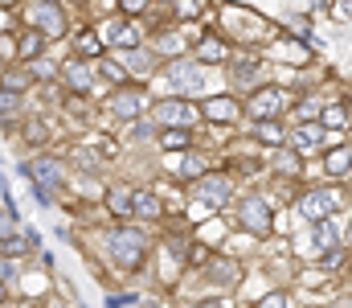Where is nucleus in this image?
<instances>
[{
	"mask_svg": "<svg viewBox=\"0 0 352 308\" xmlns=\"http://www.w3.org/2000/svg\"><path fill=\"white\" fill-rule=\"evenodd\" d=\"M29 74H33V83H41V79H58V66L45 62V58H37V62L29 66Z\"/></svg>",
	"mask_w": 352,
	"mask_h": 308,
	"instance_id": "obj_30",
	"label": "nucleus"
},
{
	"mask_svg": "<svg viewBox=\"0 0 352 308\" xmlns=\"http://www.w3.org/2000/svg\"><path fill=\"white\" fill-rule=\"evenodd\" d=\"M336 263H344V251H328L324 255V267H336Z\"/></svg>",
	"mask_w": 352,
	"mask_h": 308,
	"instance_id": "obj_37",
	"label": "nucleus"
},
{
	"mask_svg": "<svg viewBox=\"0 0 352 308\" xmlns=\"http://www.w3.org/2000/svg\"><path fill=\"white\" fill-rule=\"evenodd\" d=\"M25 173H29V181H33L41 202H54V194L66 185V161H58V156H33L25 165Z\"/></svg>",
	"mask_w": 352,
	"mask_h": 308,
	"instance_id": "obj_3",
	"label": "nucleus"
},
{
	"mask_svg": "<svg viewBox=\"0 0 352 308\" xmlns=\"http://www.w3.org/2000/svg\"><path fill=\"white\" fill-rule=\"evenodd\" d=\"M192 202L205 214L221 209L226 202H234V177L230 173H205L201 181H192Z\"/></svg>",
	"mask_w": 352,
	"mask_h": 308,
	"instance_id": "obj_8",
	"label": "nucleus"
},
{
	"mask_svg": "<svg viewBox=\"0 0 352 308\" xmlns=\"http://www.w3.org/2000/svg\"><path fill=\"white\" fill-rule=\"evenodd\" d=\"M58 79H62V83H66V91H74V95H90V91H94V83H98L94 66H90V62H78V58L62 62V66H58Z\"/></svg>",
	"mask_w": 352,
	"mask_h": 308,
	"instance_id": "obj_13",
	"label": "nucleus"
},
{
	"mask_svg": "<svg viewBox=\"0 0 352 308\" xmlns=\"http://www.w3.org/2000/svg\"><path fill=\"white\" fill-rule=\"evenodd\" d=\"M144 119H148L156 132H192V123L201 119V111H197L188 99H176V95H168V99L152 103Z\"/></svg>",
	"mask_w": 352,
	"mask_h": 308,
	"instance_id": "obj_2",
	"label": "nucleus"
},
{
	"mask_svg": "<svg viewBox=\"0 0 352 308\" xmlns=\"http://www.w3.org/2000/svg\"><path fill=\"white\" fill-rule=\"evenodd\" d=\"M107 50H102V41L94 37V29H78L74 33V58L78 62H90V58H102Z\"/></svg>",
	"mask_w": 352,
	"mask_h": 308,
	"instance_id": "obj_22",
	"label": "nucleus"
},
{
	"mask_svg": "<svg viewBox=\"0 0 352 308\" xmlns=\"http://www.w3.org/2000/svg\"><path fill=\"white\" fill-rule=\"evenodd\" d=\"M192 62H197V66H221V62H230V45H226L217 33H205V37L197 41V50H192Z\"/></svg>",
	"mask_w": 352,
	"mask_h": 308,
	"instance_id": "obj_17",
	"label": "nucleus"
},
{
	"mask_svg": "<svg viewBox=\"0 0 352 308\" xmlns=\"http://www.w3.org/2000/svg\"><path fill=\"white\" fill-rule=\"evenodd\" d=\"M278 300H283V296H266V300H263V305H258V308H283V305H278Z\"/></svg>",
	"mask_w": 352,
	"mask_h": 308,
	"instance_id": "obj_38",
	"label": "nucleus"
},
{
	"mask_svg": "<svg viewBox=\"0 0 352 308\" xmlns=\"http://www.w3.org/2000/svg\"><path fill=\"white\" fill-rule=\"evenodd\" d=\"M111 238H107V251H111V259H115V267H123V271H140L144 267V259H148V234L140 230V226H115V230H107Z\"/></svg>",
	"mask_w": 352,
	"mask_h": 308,
	"instance_id": "obj_1",
	"label": "nucleus"
},
{
	"mask_svg": "<svg viewBox=\"0 0 352 308\" xmlns=\"http://www.w3.org/2000/svg\"><path fill=\"white\" fill-rule=\"evenodd\" d=\"M25 308H41V305H25Z\"/></svg>",
	"mask_w": 352,
	"mask_h": 308,
	"instance_id": "obj_41",
	"label": "nucleus"
},
{
	"mask_svg": "<svg viewBox=\"0 0 352 308\" xmlns=\"http://www.w3.org/2000/svg\"><path fill=\"white\" fill-rule=\"evenodd\" d=\"M164 152H188L192 148V132H156Z\"/></svg>",
	"mask_w": 352,
	"mask_h": 308,
	"instance_id": "obj_28",
	"label": "nucleus"
},
{
	"mask_svg": "<svg viewBox=\"0 0 352 308\" xmlns=\"http://www.w3.org/2000/svg\"><path fill=\"white\" fill-rule=\"evenodd\" d=\"M238 226L254 238H266L270 226H274V202L263 198V194H246L238 198Z\"/></svg>",
	"mask_w": 352,
	"mask_h": 308,
	"instance_id": "obj_6",
	"label": "nucleus"
},
{
	"mask_svg": "<svg viewBox=\"0 0 352 308\" xmlns=\"http://www.w3.org/2000/svg\"><path fill=\"white\" fill-rule=\"evenodd\" d=\"M295 165H299V156L291 148H278V173H295Z\"/></svg>",
	"mask_w": 352,
	"mask_h": 308,
	"instance_id": "obj_34",
	"label": "nucleus"
},
{
	"mask_svg": "<svg viewBox=\"0 0 352 308\" xmlns=\"http://www.w3.org/2000/svg\"><path fill=\"white\" fill-rule=\"evenodd\" d=\"M25 17H29V29H37V33L45 37V45L58 41V37H66V8H62V4L41 0V4H29Z\"/></svg>",
	"mask_w": 352,
	"mask_h": 308,
	"instance_id": "obj_10",
	"label": "nucleus"
},
{
	"mask_svg": "<svg viewBox=\"0 0 352 308\" xmlns=\"http://www.w3.org/2000/svg\"><path fill=\"white\" fill-rule=\"evenodd\" d=\"M131 136H135V140H156V127H152L148 119H135V127H131Z\"/></svg>",
	"mask_w": 352,
	"mask_h": 308,
	"instance_id": "obj_35",
	"label": "nucleus"
},
{
	"mask_svg": "<svg viewBox=\"0 0 352 308\" xmlns=\"http://www.w3.org/2000/svg\"><path fill=\"white\" fill-rule=\"evenodd\" d=\"M131 218H140V222H160V218H164V202H160V194H152V189H135V194H131Z\"/></svg>",
	"mask_w": 352,
	"mask_h": 308,
	"instance_id": "obj_18",
	"label": "nucleus"
},
{
	"mask_svg": "<svg viewBox=\"0 0 352 308\" xmlns=\"http://www.w3.org/2000/svg\"><path fill=\"white\" fill-rule=\"evenodd\" d=\"M45 308H70L66 300H45Z\"/></svg>",
	"mask_w": 352,
	"mask_h": 308,
	"instance_id": "obj_39",
	"label": "nucleus"
},
{
	"mask_svg": "<svg viewBox=\"0 0 352 308\" xmlns=\"http://www.w3.org/2000/svg\"><path fill=\"white\" fill-rule=\"evenodd\" d=\"M12 280H16V263H0V284L8 288Z\"/></svg>",
	"mask_w": 352,
	"mask_h": 308,
	"instance_id": "obj_36",
	"label": "nucleus"
},
{
	"mask_svg": "<svg viewBox=\"0 0 352 308\" xmlns=\"http://www.w3.org/2000/svg\"><path fill=\"white\" fill-rule=\"evenodd\" d=\"M94 37L102 41V50H119V54H127V50H140L144 45V33H140V25L135 21H127V17H107L98 29H94Z\"/></svg>",
	"mask_w": 352,
	"mask_h": 308,
	"instance_id": "obj_5",
	"label": "nucleus"
},
{
	"mask_svg": "<svg viewBox=\"0 0 352 308\" xmlns=\"http://www.w3.org/2000/svg\"><path fill=\"white\" fill-rule=\"evenodd\" d=\"M205 123H238L242 119V103L234 95H209V99L197 107Z\"/></svg>",
	"mask_w": 352,
	"mask_h": 308,
	"instance_id": "obj_14",
	"label": "nucleus"
},
{
	"mask_svg": "<svg viewBox=\"0 0 352 308\" xmlns=\"http://www.w3.org/2000/svg\"><path fill=\"white\" fill-rule=\"evenodd\" d=\"M316 123L332 136V127H340V136H344V123H349V107L344 103H324L320 107V115H316Z\"/></svg>",
	"mask_w": 352,
	"mask_h": 308,
	"instance_id": "obj_21",
	"label": "nucleus"
},
{
	"mask_svg": "<svg viewBox=\"0 0 352 308\" xmlns=\"http://www.w3.org/2000/svg\"><path fill=\"white\" fill-rule=\"evenodd\" d=\"M29 87H33V74H29V70H4V74H0V91H8V95H16V99H21Z\"/></svg>",
	"mask_w": 352,
	"mask_h": 308,
	"instance_id": "obj_27",
	"label": "nucleus"
},
{
	"mask_svg": "<svg viewBox=\"0 0 352 308\" xmlns=\"http://www.w3.org/2000/svg\"><path fill=\"white\" fill-rule=\"evenodd\" d=\"M123 62H127V70H131L135 79H148V74H156V70H160V58H156L148 45H140V50H127V54H123Z\"/></svg>",
	"mask_w": 352,
	"mask_h": 308,
	"instance_id": "obj_19",
	"label": "nucleus"
},
{
	"mask_svg": "<svg viewBox=\"0 0 352 308\" xmlns=\"http://www.w3.org/2000/svg\"><path fill=\"white\" fill-rule=\"evenodd\" d=\"M205 177V156L197 152V148H188V156H184V165L176 169V181H184V185H192V181H201Z\"/></svg>",
	"mask_w": 352,
	"mask_h": 308,
	"instance_id": "obj_26",
	"label": "nucleus"
},
{
	"mask_svg": "<svg viewBox=\"0 0 352 308\" xmlns=\"http://www.w3.org/2000/svg\"><path fill=\"white\" fill-rule=\"evenodd\" d=\"M230 83L242 91V95H250V91H258L263 87V66H258V58H234V70H230Z\"/></svg>",
	"mask_w": 352,
	"mask_h": 308,
	"instance_id": "obj_16",
	"label": "nucleus"
},
{
	"mask_svg": "<svg viewBox=\"0 0 352 308\" xmlns=\"http://www.w3.org/2000/svg\"><path fill=\"white\" fill-rule=\"evenodd\" d=\"M12 58H21V62H37V58H45V37L37 33V29H21V33H12Z\"/></svg>",
	"mask_w": 352,
	"mask_h": 308,
	"instance_id": "obj_15",
	"label": "nucleus"
},
{
	"mask_svg": "<svg viewBox=\"0 0 352 308\" xmlns=\"http://www.w3.org/2000/svg\"><path fill=\"white\" fill-rule=\"evenodd\" d=\"M148 91H144V83H123V87H115L111 91V99H107V111L115 115V119H123V123H135V119H144L148 115Z\"/></svg>",
	"mask_w": 352,
	"mask_h": 308,
	"instance_id": "obj_4",
	"label": "nucleus"
},
{
	"mask_svg": "<svg viewBox=\"0 0 352 308\" xmlns=\"http://www.w3.org/2000/svg\"><path fill=\"white\" fill-rule=\"evenodd\" d=\"M16 111H21V99L8 95V91H0V119H4V115H16Z\"/></svg>",
	"mask_w": 352,
	"mask_h": 308,
	"instance_id": "obj_33",
	"label": "nucleus"
},
{
	"mask_svg": "<svg viewBox=\"0 0 352 308\" xmlns=\"http://www.w3.org/2000/svg\"><path fill=\"white\" fill-rule=\"evenodd\" d=\"M349 161H352V148H349V140H340V144L324 156V173L336 177V181H344V177H349Z\"/></svg>",
	"mask_w": 352,
	"mask_h": 308,
	"instance_id": "obj_20",
	"label": "nucleus"
},
{
	"mask_svg": "<svg viewBox=\"0 0 352 308\" xmlns=\"http://www.w3.org/2000/svg\"><path fill=\"white\" fill-rule=\"evenodd\" d=\"M74 161H78L87 173H98V169H102V156H98V152H90V148H78V152H74Z\"/></svg>",
	"mask_w": 352,
	"mask_h": 308,
	"instance_id": "obj_31",
	"label": "nucleus"
},
{
	"mask_svg": "<svg viewBox=\"0 0 352 308\" xmlns=\"http://www.w3.org/2000/svg\"><path fill=\"white\" fill-rule=\"evenodd\" d=\"M283 111H287V95L274 87V83H263L258 91H250L246 103H242V115L250 119V123H270V119H283Z\"/></svg>",
	"mask_w": 352,
	"mask_h": 308,
	"instance_id": "obj_7",
	"label": "nucleus"
},
{
	"mask_svg": "<svg viewBox=\"0 0 352 308\" xmlns=\"http://www.w3.org/2000/svg\"><path fill=\"white\" fill-rule=\"evenodd\" d=\"M29 251H33V238H25V234L0 238V263H16V259H25Z\"/></svg>",
	"mask_w": 352,
	"mask_h": 308,
	"instance_id": "obj_24",
	"label": "nucleus"
},
{
	"mask_svg": "<svg viewBox=\"0 0 352 308\" xmlns=\"http://www.w3.org/2000/svg\"><path fill=\"white\" fill-rule=\"evenodd\" d=\"M328 140H336V136H328V132H324L320 123H299V127H295V132L287 136V144H283V148H291V152H295V156L303 161L307 152H316V148H324Z\"/></svg>",
	"mask_w": 352,
	"mask_h": 308,
	"instance_id": "obj_12",
	"label": "nucleus"
},
{
	"mask_svg": "<svg viewBox=\"0 0 352 308\" xmlns=\"http://www.w3.org/2000/svg\"><path fill=\"white\" fill-rule=\"evenodd\" d=\"M209 280H213V284H234V280H238V271H234V263L217 259V263L209 267Z\"/></svg>",
	"mask_w": 352,
	"mask_h": 308,
	"instance_id": "obj_29",
	"label": "nucleus"
},
{
	"mask_svg": "<svg viewBox=\"0 0 352 308\" xmlns=\"http://www.w3.org/2000/svg\"><path fill=\"white\" fill-rule=\"evenodd\" d=\"M12 226H16V209H12L8 202H0V238L12 234Z\"/></svg>",
	"mask_w": 352,
	"mask_h": 308,
	"instance_id": "obj_32",
	"label": "nucleus"
},
{
	"mask_svg": "<svg viewBox=\"0 0 352 308\" xmlns=\"http://www.w3.org/2000/svg\"><path fill=\"white\" fill-rule=\"evenodd\" d=\"M4 300H8V288H4V284H0V305H4Z\"/></svg>",
	"mask_w": 352,
	"mask_h": 308,
	"instance_id": "obj_40",
	"label": "nucleus"
},
{
	"mask_svg": "<svg viewBox=\"0 0 352 308\" xmlns=\"http://www.w3.org/2000/svg\"><path fill=\"white\" fill-rule=\"evenodd\" d=\"M131 185H111L107 189V209L115 214V218H131Z\"/></svg>",
	"mask_w": 352,
	"mask_h": 308,
	"instance_id": "obj_25",
	"label": "nucleus"
},
{
	"mask_svg": "<svg viewBox=\"0 0 352 308\" xmlns=\"http://www.w3.org/2000/svg\"><path fill=\"white\" fill-rule=\"evenodd\" d=\"M336 205H340V194L332 189V185H311V189H303L299 194V218H307V222H328L332 214H336Z\"/></svg>",
	"mask_w": 352,
	"mask_h": 308,
	"instance_id": "obj_11",
	"label": "nucleus"
},
{
	"mask_svg": "<svg viewBox=\"0 0 352 308\" xmlns=\"http://www.w3.org/2000/svg\"><path fill=\"white\" fill-rule=\"evenodd\" d=\"M160 74L168 79V87L176 91V99L192 95L205 87V66H197L192 58H176V62H160Z\"/></svg>",
	"mask_w": 352,
	"mask_h": 308,
	"instance_id": "obj_9",
	"label": "nucleus"
},
{
	"mask_svg": "<svg viewBox=\"0 0 352 308\" xmlns=\"http://www.w3.org/2000/svg\"><path fill=\"white\" fill-rule=\"evenodd\" d=\"M254 140L278 152V148L287 144V127H283V119H270V123H254Z\"/></svg>",
	"mask_w": 352,
	"mask_h": 308,
	"instance_id": "obj_23",
	"label": "nucleus"
}]
</instances>
